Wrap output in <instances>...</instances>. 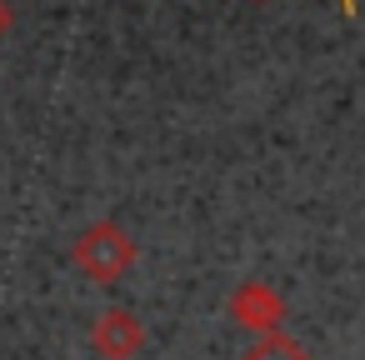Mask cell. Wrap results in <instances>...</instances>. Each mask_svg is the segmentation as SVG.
I'll return each mask as SVG.
<instances>
[{
	"label": "cell",
	"instance_id": "cell-1",
	"mask_svg": "<svg viewBox=\"0 0 365 360\" xmlns=\"http://www.w3.org/2000/svg\"><path fill=\"white\" fill-rule=\"evenodd\" d=\"M76 265L101 280V285H115L130 265H135V240L125 235V225L115 220H91L81 235H76Z\"/></svg>",
	"mask_w": 365,
	"mask_h": 360
},
{
	"label": "cell",
	"instance_id": "cell-2",
	"mask_svg": "<svg viewBox=\"0 0 365 360\" xmlns=\"http://www.w3.org/2000/svg\"><path fill=\"white\" fill-rule=\"evenodd\" d=\"M91 345L106 360H135L145 350V325L130 310H101V320L91 325Z\"/></svg>",
	"mask_w": 365,
	"mask_h": 360
},
{
	"label": "cell",
	"instance_id": "cell-3",
	"mask_svg": "<svg viewBox=\"0 0 365 360\" xmlns=\"http://www.w3.org/2000/svg\"><path fill=\"white\" fill-rule=\"evenodd\" d=\"M230 315H235L240 325H250V330L270 335V330H280V320H285V305H280V295H275L270 285H260V280H245V285L230 295Z\"/></svg>",
	"mask_w": 365,
	"mask_h": 360
},
{
	"label": "cell",
	"instance_id": "cell-4",
	"mask_svg": "<svg viewBox=\"0 0 365 360\" xmlns=\"http://www.w3.org/2000/svg\"><path fill=\"white\" fill-rule=\"evenodd\" d=\"M240 360H310V350H305L295 335L270 330V335H260L255 345H245V350H240Z\"/></svg>",
	"mask_w": 365,
	"mask_h": 360
},
{
	"label": "cell",
	"instance_id": "cell-5",
	"mask_svg": "<svg viewBox=\"0 0 365 360\" xmlns=\"http://www.w3.org/2000/svg\"><path fill=\"white\" fill-rule=\"evenodd\" d=\"M6 31H11V6L0 0V36H6Z\"/></svg>",
	"mask_w": 365,
	"mask_h": 360
},
{
	"label": "cell",
	"instance_id": "cell-6",
	"mask_svg": "<svg viewBox=\"0 0 365 360\" xmlns=\"http://www.w3.org/2000/svg\"><path fill=\"white\" fill-rule=\"evenodd\" d=\"M340 6H345V16H355V0H340Z\"/></svg>",
	"mask_w": 365,
	"mask_h": 360
}]
</instances>
